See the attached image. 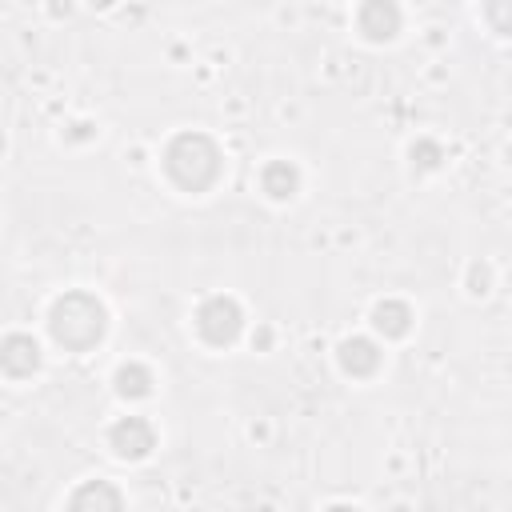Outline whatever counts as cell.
I'll return each mask as SVG.
<instances>
[{"label":"cell","instance_id":"obj_1","mask_svg":"<svg viewBox=\"0 0 512 512\" xmlns=\"http://www.w3.org/2000/svg\"><path fill=\"white\" fill-rule=\"evenodd\" d=\"M100 328H104V312H100L96 300H92V308H88L84 316H76V296L60 300V304L52 308V332H56L60 344L84 348V344H92V340L100 336Z\"/></svg>","mask_w":512,"mask_h":512},{"label":"cell","instance_id":"obj_2","mask_svg":"<svg viewBox=\"0 0 512 512\" xmlns=\"http://www.w3.org/2000/svg\"><path fill=\"white\" fill-rule=\"evenodd\" d=\"M72 512H120V496H116V488H112V484L96 480V484H88V488H80V492H76Z\"/></svg>","mask_w":512,"mask_h":512}]
</instances>
